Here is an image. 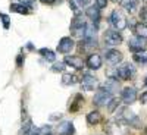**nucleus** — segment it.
I'll use <instances>...</instances> for the list:
<instances>
[{"label": "nucleus", "instance_id": "a211bd4d", "mask_svg": "<svg viewBox=\"0 0 147 135\" xmlns=\"http://www.w3.org/2000/svg\"><path fill=\"white\" fill-rule=\"evenodd\" d=\"M137 0H121V6L124 7L127 12H129V13H132V12H136L137 9Z\"/></svg>", "mask_w": 147, "mask_h": 135}, {"label": "nucleus", "instance_id": "4c0bfd02", "mask_svg": "<svg viewBox=\"0 0 147 135\" xmlns=\"http://www.w3.org/2000/svg\"><path fill=\"white\" fill-rule=\"evenodd\" d=\"M28 135H40V132H38V129H35V131H32V132L28 134Z\"/></svg>", "mask_w": 147, "mask_h": 135}, {"label": "nucleus", "instance_id": "393cba45", "mask_svg": "<svg viewBox=\"0 0 147 135\" xmlns=\"http://www.w3.org/2000/svg\"><path fill=\"white\" fill-rule=\"evenodd\" d=\"M40 54H41L46 60H49V62H55V59H56V54H55L52 50H49V48H41Z\"/></svg>", "mask_w": 147, "mask_h": 135}, {"label": "nucleus", "instance_id": "6ab92c4d", "mask_svg": "<svg viewBox=\"0 0 147 135\" xmlns=\"http://www.w3.org/2000/svg\"><path fill=\"white\" fill-rule=\"evenodd\" d=\"M134 32H136V35L147 40V24H143V22L136 24V27H134Z\"/></svg>", "mask_w": 147, "mask_h": 135}, {"label": "nucleus", "instance_id": "e433bc0d", "mask_svg": "<svg viewBox=\"0 0 147 135\" xmlns=\"http://www.w3.org/2000/svg\"><path fill=\"white\" fill-rule=\"evenodd\" d=\"M40 2H41V3H46V5H53L56 0H40Z\"/></svg>", "mask_w": 147, "mask_h": 135}, {"label": "nucleus", "instance_id": "412c9836", "mask_svg": "<svg viewBox=\"0 0 147 135\" xmlns=\"http://www.w3.org/2000/svg\"><path fill=\"white\" fill-rule=\"evenodd\" d=\"M100 120H102V115L99 112H90L87 115V122L90 125H97Z\"/></svg>", "mask_w": 147, "mask_h": 135}, {"label": "nucleus", "instance_id": "f257e3e1", "mask_svg": "<svg viewBox=\"0 0 147 135\" xmlns=\"http://www.w3.org/2000/svg\"><path fill=\"white\" fill-rule=\"evenodd\" d=\"M110 100H112V93L107 91L105 87L97 90V93L94 94V99H93L96 106H106Z\"/></svg>", "mask_w": 147, "mask_h": 135}, {"label": "nucleus", "instance_id": "a19ab883", "mask_svg": "<svg viewBox=\"0 0 147 135\" xmlns=\"http://www.w3.org/2000/svg\"><path fill=\"white\" fill-rule=\"evenodd\" d=\"M144 2H146V3H147V0H144Z\"/></svg>", "mask_w": 147, "mask_h": 135}, {"label": "nucleus", "instance_id": "aec40b11", "mask_svg": "<svg viewBox=\"0 0 147 135\" xmlns=\"http://www.w3.org/2000/svg\"><path fill=\"white\" fill-rule=\"evenodd\" d=\"M105 88L107 90V91H110V93H116L118 91V88H119V84H118V79H115V78H107L106 79V82H105Z\"/></svg>", "mask_w": 147, "mask_h": 135}, {"label": "nucleus", "instance_id": "9d476101", "mask_svg": "<svg viewBox=\"0 0 147 135\" xmlns=\"http://www.w3.org/2000/svg\"><path fill=\"white\" fill-rule=\"evenodd\" d=\"M106 60L107 63L110 65H118L122 62V53L118 52V50H113V48H110V50L106 52Z\"/></svg>", "mask_w": 147, "mask_h": 135}, {"label": "nucleus", "instance_id": "2f4dec72", "mask_svg": "<svg viewBox=\"0 0 147 135\" xmlns=\"http://www.w3.org/2000/svg\"><path fill=\"white\" fill-rule=\"evenodd\" d=\"M140 18H141L143 21H147V6L141 7V10H140Z\"/></svg>", "mask_w": 147, "mask_h": 135}, {"label": "nucleus", "instance_id": "0eeeda50", "mask_svg": "<svg viewBox=\"0 0 147 135\" xmlns=\"http://www.w3.org/2000/svg\"><path fill=\"white\" fill-rule=\"evenodd\" d=\"M81 85H82V88L85 90V91H91V90H94V88H97V85H99V81H97V78L96 77H93V75H84L82 77V79H81Z\"/></svg>", "mask_w": 147, "mask_h": 135}, {"label": "nucleus", "instance_id": "f03ea898", "mask_svg": "<svg viewBox=\"0 0 147 135\" xmlns=\"http://www.w3.org/2000/svg\"><path fill=\"white\" fill-rule=\"evenodd\" d=\"M103 38H105V44L109 47H115V46L122 43V35L119 34L118 30H107L105 32Z\"/></svg>", "mask_w": 147, "mask_h": 135}, {"label": "nucleus", "instance_id": "7ed1b4c3", "mask_svg": "<svg viewBox=\"0 0 147 135\" xmlns=\"http://www.w3.org/2000/svg\"><path fill=\"white\" fill-rule=\"evenodd\" d=\"M110 24L113 25L115 30L118 31H122V30H125L127 28V18L121 13L119 10H113L112 12V15H110Z\"/></svg>", "mask_w": 147, "mask_h": 135}, {"label": "nucleus", "instance_id": "72a5a7b5", "mask_svg": "<svg viewBox=\"0 0 147 135\" xmlns=\"http://www.w3.org/2000/svg\"><path fill=\"white\" fill-rule=\"evenodd\" d=\"M69 6L72 7V10H74V12H75V15H78V13H80V12H78V7H77V5L74 3L72 0H69Z\"/></svg>", "mask_w": 147, "mask_h": 135}, {"label": "nucleus", "instance_id": "4468645a", "mask_svg": "<svg viewBox=\"0 0 147 135\" xmlns=\"http://www.w3.org/2000/svg\"><path fill=\"white\" fill-rule=\"evenodd\" d=\"M87 66L90 69H99L102 66V57L99 54H90L88 59H87Z\"/></svg>", "mask_w": 147, "mask_h": 135}, {"label": "nucleus", "instance_id": "58836bf2", "mask_svg": "<svg viewBox=\"0 0 147 135\" xmlns=\"http://www.w3.org/2000/svg\"><path fill=\"white\" fill-rule=\"evenodd\" d=\"M112 2H121V0H112Z\"/></svg>", "mask_w": 147, "mask_h": 135}, {"label": "nucleus", "instance_id": "473e14b6", "mask_svg": "<svg viewBox=\"0 0 147 135\" xmlns=\"http://www.w3.org/2000/svg\"><path fill=\"white\" fill-rule=\"evenodd\" d=\"M21 3H24V5H27L28 7H32V6H34V3H35V0H22Z\"/></svg>", "mask_w": 147, "mask_h": 135}, {"label": "nucleus", "instance_id": "20e7f679", "mask_svg": "<svg viewBox=\"0 0 147 135\" xmlns=\"http://www.w3.org/2000/svg\"><path fill=\"white\" fill-rule=\"evenodd\" d=\"M134 73H136V68H134L131 63H124L122 66H119L116 69V77L121 78V79H129L134 77Z\"/></svg>", "mask_w": 147, "mask_h": 135}, {"label": "nucleus", "instance_id": "bb28decb", "mask_svg": "<svg viewBox=\"0 0 147 135\" xmlns=\"http://www.w3.org/2000/svg\"><path fill=\"white\" fill-rule=\"evenodd\" d=\"M65 66H66L65 62H56V63L52 66V71H53V72H62V71H65Z\"/></svg>", "mask_w": 147, "mask_h": 135}, {"label": "nucleus", "instance_id": "1a4fd4ad", "mask_svg": "<svg viewBox=\"0 0 147 135\" xmlns=\"http://www.w3.org/2000/svg\"><path fill=\"white\" fill-rule=\"evenodd\" d=\"M97 48V41L96 38H84L80 44V50L82 53H90L93 50H96Z\"/></svg>", "mask_w": 147, "mask_h": 135}, {"label": "nucleus", "instance_id": "f8f14e48", "mask_svg": "<svg viewBox=\"0 0 147 135\" xmlns=\"http://www.w3.org/2000/svg\"><path fill=\"white\" fill-rule=\"evenodd\" d=\"M57 132L59 135H74L75 134V128H74L72 122H62L57 126Z\"/></svg>", "mask_w": 147, "mask_h": 135}, {"label": "nucleus", "instance_id": "7c9ffc66", "mask_svg": "<svg viewBox=\"0 0 147 135\" xmlns=\"http://www.w3.org/2000/svg\"><path fill=\"white\" fill-rule=\"evenodd\" d=\"M38 132H40V135H49L52 132V128L50 126H43V128L38 129Z\"/></svg>", "mask_w": 147, "mask_h": 135}, {"label": "nucleus", "instance_id": "9b49d317", "mask_svg": "<svg viewBox=\"0 0 147 135\" xmlns=\"http://www.w3.org/2000/svg\"><path fill=\"white\" fill-rule=\"evenodd\" d=\"M63 62H65L68 66H71V68H74V69H78V71L84 68V62H82V59H81L80 56H66Z\"/></svg>", "mask_w": 147, "mask_h": 135}, {"label": "nucleus", "instance_id": "f704fd0d", "mask_svg": "<svg viewBox=\"0 0 147 135\" xmlns=\"http://www.w3.org/2000/svg\"><path fill=\"white\" fill-rule=\"evenodd\" d=\"M140 100H141V103H143V104H147V91L141 94V99H140Z\"/></svg>", "mask_w": 147, "mask_h": 135}, {"label": "nucleus", "instance_id": "ea45409f", "mask_svg": "<svg viewBox=\"0 0 147 135\" xmlns=\"http://www.w3.org/2000/svg\"><path fill=\"white\" fill-rule=\"evenodd\" d=\"M146 85H147V78H146Z\"/></svg>", "mask_w": 147, "mask_h": 135}, {"label": "nucleus", "instance_id": "2eb2a0df", "mask_svg": "<svg viewBox=\"0 0 147 135\" xmlns=\"http://www.w3.org/2000/svg\"><path fill=\"white\" fill-rule=\"evenodd\" d=\"M30 9L27 5L24 3H12L10 5V12H15V13H21V15H28L30 13Z\"/></svg>", "mask_w": 147, "mask_h": 135}, {"label": "nucleus", "instance_id": "dca6fc26", "mask_svg": "<svg viewBox=\"0 0 147 135\" xmlns=\"http://www.w3.org/2000/svg\"><path fill=\"white\" fill-rule=\"evenodd\" d=\"M121 118H125V120L128 122V124H132V125L138 126V118L134 115L132 112H129L128 109H124V110H122V116H121Z\"/></svg>", "mask_w": 147, "mask_h": 135}, {"label": "nucleus", "instance_id": "c9c22d12", "mask_svg": "<svg viewBox=\"0 0 147 135\" xmlns=\"http://www.w3.org/2000/svg\"><path fill=\"white\" fill-rule=\"evenodd\" d=\"M77 2H78V5H80V6H87L90 0H77Z\"/></svg>", "mask_w": 147, "mask_h": 135}, {"label": "nucleus", "instance_id": "5701e85b", "mask_svg": "<svg viewBox=\"0 0 147 135\" xmlns=\"http://www.w3.org/2000/svg\"><path fill=\"white\" fill-rule=\"evenodd\" d=\"M96 27L91 25V24H87L85 25V34H84V38H96Z\"/></svg>", "mask_w": 147, "mask_h": 135}, {"label": "nucleus", "instance_id": "423d86ee", "mask_svg": "<svg viewBox=\"0 0 147 135\" xmlns=\"http://www.w3.org/2000/svg\"><path fill=\"white\" fill-rule=\"evenodd\" d=\"M121 99H122V101H124L125 104H132L134 101L137 100V91H136V88L125 87L124 90H122Z\"/></svg>", "mask_w": 147, "mask_h": 135}, {"label": "nucleus", "instance_id": "79ce46f5", "mask_svg": "<svg viewBox=\"0 0 147 135\" xmlns=\"http://www.w3.org/2000/svg\"><path fill=\"white\" fill-rule=\"evenodd\" d=\"M49 135H52V134H49Z\"/></svg>", "mask_w": 147, "mask_h": 135}, {"label": "nucleus", "instance_id": "c85d7f7f", "mask_svg": "<svg viewBox=\"0 0 147 135\" xmlns=\"http://www.w3.org/2000/svg\"><path fill=\"white\" fill-rule=\"evenodd\" d=\"M0 19H2V22H3V27L7 30L9 25H10V19H9V16L5 15V13H0Z\"/></svg>", "mask_w": 147, "mask_h": 135}, {"label": "nucleus", "instance_id": "b1692460", "mask_svg": "<svg viewBox=\"0 0 147 135\" xmlns=\"http://www.w3.org/2000/svg\"><path fill=\"white\" fill-rule=\"evenodd\" d=\"M84 101V99H82V95H75V100H74V103H71V106H69V112H77V110L80 109V106H81V103Z\"/></svg>", "mask_w": 147, "mask_h": 135}, {"label": "nucleus", "instance_id": "ddd939ff", "mask_svg": "<svg viewBox=\"0 0 147 135\" xmlns=\"http://www.w3.org/2000/svg\"><path fill=\"white\" fill-rule=\"evenodd\" d=\"M85 15L94 22V25H97L99 21H100V9L97 6H90V7H87V10H85Z\"/></svg>", "mask_w": 147, "mask_h": 135}, {"label": "nucleus", "instance_id": "c756f323", "mask_svg": "<svg viewBox=\"0 0 147 135\" xmlns=\"http://www.w3.org/2000/svg\"><path fill=\"white\" fill-rule=\"evenodd\" d=\"M94 5L99 9H105L107 6V0H94Z\"/></svg>", "mask_w": 147, "mask_h": 135}, {"label": "nucleus", "instance_id": "6e6552de", "mask_svg": "<svg viewBox=\"0 0 147 135\" xmlns=\"http://www.w3.org/2000/svg\"><path fill=\"white\" fill-rule=\"evenodd\" d=\"M128 47L129 50L134 53V52H138V50H143V48L146 47V38H141V37H134V38L129 40L128 43Z\"/></svg>", "mask_w": 147, "mask_h": 135}, {"label": "nucleus", "instance_id": "4be33fe9", "mask_svg": "<svg viewBox=\"0 0 147 135\" xmlns=\"http://www.w3.org/2000/svg\"><path fill=\"white\" fill-rule=\"evenodd\" d=\"M32 131H35V129H34V126H32V124H31V120L27 119L25 122H24L22 128H21V135H28V134H31Z\"/></svg>", "mask_w": 147, "mask_h": 135}, {"label": "nucleus", "instance_id": "a878e982", "mask_svg": "<svg viewBox=\"0 0 147 135\" xmlns=\"http://www.w3.org/2000/svg\"><path fill=\"white\" fill-rule=\"evenodd\" d=\"M62 82H63L65 85H72V84H75V82H77V77H75V75H72V73H63Z\"/></svg>", "mask_w": 147, "mask_h": 135}, {"label": "nucleus", "instance_id": "39448f33", "mask_svg": "<svg viewBox=\"0 0 147 135\" xmlns=\"http://www.w3.org/2000/svg\"><path fill=\"white\" fill-rule=\"evenodd\" d=\"M74 47H75V43H74V40L71 38V37H63L57 44V52L63 53V54H68L69 52L74 50Z\"/></svg>", "mask_w": 147, "mask_h": 135}, {"label": "nucleus", "instance_id": "f3484780", "mask_svg": "<svg viewBox=\"0 0 147 135\" xmlns=\"http://www.w3.org/2000/svg\"><path fill=\"white\" fill-rule=\"evenodd\" d=\"M132 59L136 60L137 63H147V48H143V50H138V52H134L132 54Z\"/></svg>", "mask_w": 147, "mask_h": 135}, {"label": "nucleus", "instance_id": "cd10ccee", "mask_svg": "<svg viewBox=\"0 0 147 135\" xmlns=\"http://www.w3.org/2000/svg\"><path fill=\"white\" fill-rule=\"evenodd\" d=\"M119 106V100L118 99H112L109 103H107V109H109V112H113V110Z\"/></svg>", "mask_w": 147, "mask_h": 135}]
</instances>
